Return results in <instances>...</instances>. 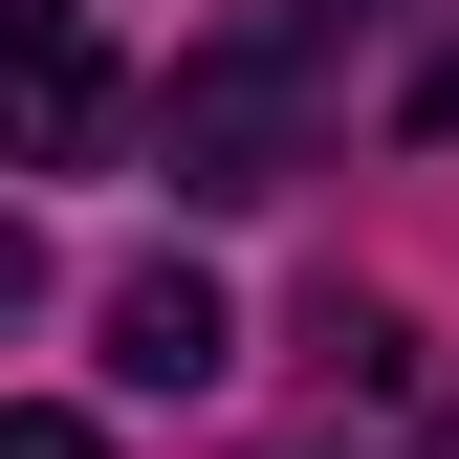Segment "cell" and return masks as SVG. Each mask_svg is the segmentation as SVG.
Wrapping results in <instances>:
<instances>
[{
  "label": "cell",
  "instance_id": "cell-5",
  "mask_svg": "<svg viewBox=\"0 0 459 459\" xmlns=\"http://www.w3.org/2000/svg\"><path fill=\"white\" fill-rule=\"evenodd\" d=\"M22 284H44V241H22V219H0V307H22Z\"/></svg>",
  "mask_w": 459,
  "mask_h": 459
},
{
  "label": "cell",
  "instance_id": "cell-4",
  "mask_svg": "<svg viewBox=\"0 0 459 459\" xmlns=\"http://www.w3.org/2000/svg\"><path fill=\"white\" fill-rule=\"evenodd\" d=\"M0 459H109V437L88 416H0Z\"/></svg>",
  "mask_w": 459,
  "mask_h": 459
},
{
  "label": "cell",
  "instance_id": "cell-1",
  "mask_svg": "<svg viewBox=\"0 0 459 459\" xmlns=\"http://www.w3.org/2000/svg\"><path fill=\"white\" fill-rule=\"evenodd\" d=\"M372 22H394V0H263L241 44H197L176 109H153V132H176V197H284V176L328 153V109H351Z\"/></svg>",
  "mask_w": 459,
  "mask_h": 459
},
{
  "label": "cell",
  "instance_id": "cell-2",
  "mask_svg": "<svg viewBox=\"0 0 459 459\" xmlns=\"http://www.w3.org/2000/svg\"><path fill=\"white\" fill-rule=\"evenodd\" d=\"M132 132V66L88 44V0H0V176H88Z\"/></svg>",
  "mask_w": 459,
  "mask_h": 459
},
{
  "label": "cell",
  "instance_id": "cell-6",
  "mask_svg": "<svg viewBox=\"0 0 459 459\" xmlns=\"http://www.w3.org/2000/svg\"><path fill=\"white\" fill-rule=\"evenodd\" d=\"M416 459H459V394H437V416H416Z\"/></svg>",
  "mask_w": 459,
  "mask_h": 459
},
{
  "label": "cell",
  "instance_id": "cell-3",
  "mask_svg": "<svg viewBox=\"0 0 459 459\" xmlns=\"http://www.w3.org/2000/svg\"><path fill=\"white\" fill-rule=\"evenodd\" d=\"M219 351H241V328H219L197 263H132V284H109V372H132V394H197Z\"/></svg>",
  "mask_w": 459,
  "mask_h": 459
}]
</instances>
